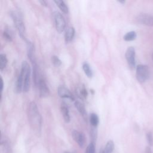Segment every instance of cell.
I'll list each match as a JSON object with an SVG mask.
<instances>
[{
  "label": "cell",
  "mask_w": 153,
  "mask_h": 153,
  "mask_svg": "<svg viewBox=\"0 0 153 153\" xmlns=\"http://www.w3.org/2000/svg\"><path fill=\"white\" fill-rule=\"evenodd\" d=\"M27 115L30 128L38 136L41 133L42 117L35 102H30L27 106Z\"/></svg>",
  "instance_id": "cell-1"
},
{
  "label": "cell",
  "mask_w": 153,
  "mask_h": 153,
  "mask_svg": "<svg viewBox=\"0 0 153 153\" xmlns=\"http://www.w3.org/2000/svg\"><path fill=\"white\" fill-rule=\"evenodd\" d=\"M10 15L12 19V20L15 25L16 29L18 31L20 36L23 39L26 41L27 39L26 38V27L21 14L17 11H11L10 12Z\"/></svg>",
  "instance_id": "cell-2"
},
{
  "label": "cell",
  "mask_w": 153,
  "mask_h": 153,
  "mask_svg": "<svg viewBox=\"0 0 153 153\" xmlns=\"http://www.w3.org/2000/svg\"><path fill=\"white\" fill-rule=\"evenodd\" d=\"M30 74L31 69L29 63L26 61L22 62L21 65V69L19 74L21 75L23 79V91L24 93H27L29 90L30 85Z\"/></svg>",
  "instance_id": "cell-3"
},
{
  "label": "cell",
  "mask_w": 153,
  "mask_h": 153,
  "mask_svg": "<svg viewBox=\"0 0 153 153\" xmlns=\"http://www.w3.org/2000/svg\"><path fill=\"white\" fill-rule=\"evenodd\" d=\"M136 77L139 82H145L149 77V70L148 66L138 65L136 67Z\"/></svg>",
  "instance_id": "cell-4"
},
{
  "label": "cell",
  "mask_w": 153,
  "mask_h": 153,
  "mask_svg": "<svg viewBox=\"0 0 153 153\" xmlns=\"http://www.w3.org/2000/svg\"><path fill=\"white\" fill-rule=\"evenodd\" d=\"M53 19L56 29L57 32L62 33L66 27V21L62 14L57 11L53 13Z\"/></svg>",
  "instance_id": "cell-5"
},
{
  "label": "cell",
  "mask_w": 153,
  "mask_h": 153,
  "mask_svg": "<svg viewBox=\"0 0 153 153\" xmlns=\"http://www.w3.org/2000/svg\"><path fill=\"white\" fill-rule=\"evenodd\" d=\"M125 57L129 67L131 69H134L136 65L135 61V50L133 47H129L125 54Z\"/></svg>",
  "instance_id": "cell-6"
},
{
  "label": "cell",
  "mask_w": 153,
  "mask_h": 153,
  "mask_svg": "<svg viewBox=\"0 0 153 153\" xmlns=\"http://www.w3.org/2000/svg\"><path fill=\"white\" fill-rule=\"evenodd\" d=\"M39 90V94L41 97H46L50 94V90L45 80L40 78L37 85Z\"/></svg>",
  "instance_id": "cell-7"
},
{
  "label": "cell",
  "mask_w": 153,
  "mask_h": 153,
  "mask_svg": "<svg viewBox=\"0 0 153 153\" xmlns=\"http://www.w3.org/2000/svg\"><path fill=\"white\" fill-rule=\"evenodd\" d=\"M57 94L61 98L74 100V97L70 90L64 85H60L57 88Z\"/></svg>",
  "instance_id": "cell-8"
},
{
  "label": "cell",
  "mask_w": 153,
  "mask_h": 153,
  "mask_svg": "<svg viewBox=\"0 0 153 153\" xmlns=\"http://www.w3.org/2000/svg\"><path fill=\"white\" fill-rule=\"evenodd\" d=\"M137 20L139 23L149 26H153V16L147 14H140L137 17Z\"/></svg>",
  "instance_id": "cell-9"
},
{
  "label": "cell",
  "mask_w": 153,
  "mask_h": 153,
  "mask_svg": "<svg viewBox=\"0 0 153 153\" xmlns=\"http://www.w3.org/2000/svg\"><path fill=\"white\" fill-rule=\"evenodd\" d=\"M26 50H27V55L31 62L32 63H34L36 62L35 61V47L33 42L30 41L29 40H26Z\"/></svg>",
  "instance_id": "cell-10"
},
{
  "label": "cell",
  "mask_w": 153,
  "mask_h": 153,
  "mask_svg": "<svg viewBox=\"0 0 153 153\" xmlns=\"http://www.w3.org/2000/svg\"><path fill=\"white\" fill-rule=\"evenodd\" d=\"M72 136L74 140L78 144L80 147L84 146L85 142V137L82 132L74 130L72 132Z\"/></svg>",
  "instance_id": "cell-11"
},
{
  "label": "cell",
  "mask_w": 153,
  "mask_h": 153,
  "mask_svg": "<svg viewBox=\"0 0 153 153\" xmlns=\"http://www.w3.org/2000/svg\"><path fill=\"white\" fill-rule=\"evenodd\" d=\"M75 30L74 27H68L65 33V41L66 43H69L72 41L75 36Z\"/></svg>",
  "instance_id": "cell-12"
},
{
  "label": "cell",
  "mask_w": 153,
  "mask_h": 153,
  "mask_svg": "<svg viewBox=\"0 0 153 153\" xmlns=\"http://www.w3.org/2000/svg\"><path fill=\"white\" fill-rule=\"evenodd\" d=\"M56 5L59 8V9L65 14H68L69 12V8L66 4V3L62 0H55L54 1Z\"/></svg>",
  "instance_id": "cell-13"
},
{
  "label": "cell",
  "mask_w": 153,
  "mask_h": 153,
  "mask_svg": "<svg viewBox=\"0 0 153 153\" xmlns=\"http://www.w3.org/2000/svg\"><path fill=\"white\" fill-rule=\"evenodd\" d=\"M60 111L63 115L65 121L67 123H69L71 121V117L69 115V111L68 108L65 106H62L60 107Z\"/></svg>",
  "instance_id": "cell-14"
},
{
  "label": "cell",
  "mask_w": 153,
  "mask_h": 153,
  "mask_svg": "<svg viewBox=\"0 0 153 153\" xmlns=\"http://www.w3.org/2000/svg\"><path fill=\"white\" fill-rule=\"evenodd\" d=\"M74 105H75V107L78 110V111L79 112V114L82 117H85L86 116V111H85V108L84 104L79 101H75Z\"/></svg>",
  "instance_id": "cell-15"
},
{
  "label": "cell",
  "mask_w": 153,
  "mask_h": 153,
  "mask_svg": "<svg viewBox=\"0 0 153 153\" xmlns=\"http://www.w3.org/2000/svg\"><path fill=\"white\" fill-rule=\"evenodd\" d=\"M82 69L84 72V74L88 78H91L93 76V71L90 67V65L87 62H85L82 63Z\"/></svg>",
  "instance_id": "cell-16"
},
{
  "label": "cell",
  "mask_w": 153,
  "mask_h": 153,
  "mask_svg": "<svg viewBox=\"0 0 153 153\" xmlns=\"http://www.w3.org/2000/svg\"><path fill=\"white\" fill-rule=\"evenodd\" d=\"M114 149V143L112 140H109L106 143L103 150H102V153H113Z\"/></svg>",
  "instance_id": "cell-17"
},
{
  "label": "cell",
  "mask_w": 153,
  "mask_h": 153,
  "mask_svg": "<svg viewBox=\"0 0 153 153\" xmlns=\"http://www.w3.org/2000/svg\"><path fill=\"white\" fill-rule=\"evenodd\" d=\"M90 122L92 127H96L99 123V118L98 115L95 113H91L90 115Z\"/></svg>",
  "instance_id": "cell-18"
},
{
  "label": "cell",
  "mask_w": 153,
  "mask_h": 153,
  "mask_svg": "<svg viewBox=\"0 0 153 153\" xmlns=\"http://www.w3.org/2000/svg\"><path fill=\"white\" fill-rule=\"evenodd\" d=\"M3 36L5 40H7L8 42H11L13 40V32L10 29V27H5L4 32H3Z\"/></svg>",
  "instance_id": "cell-19"
},
{
  "label": "cell",
  "mask_w": 153,
  "mask_h": 153,
  "mask_svg": "<svg viewBox=\"0 0 153 153\" xmlns=\"http://www.w3.org/2000/svg\"><path fill=\"white\" fill-rule=\"evenodd\" d=\"M136 36L137 35L134 31H130L124 35L123 38L126 41H131L134 40Z\"/></svg>",
  "instance_id": "cell-20"
},
{
  "label": "cell",
  "mask_w": 153,
  "mask_h": 153,
  "mask_svg": "<svg viewBox=\"0 0 153 153\" xmlns=\"http://www.w3.org/2000/svg\"><path fill=\"white\" fill-rule=\"evenodd\" d=\"M8 63V60L7 56L5 54H0V70H4Z\"/></svg>",
  "instance_id": "cell-21"
},
{
  "label": "cell",
  "mask_w": 153,
  "mask_h": 153,
  "mask_svg": "<svg viewBox=\"0 0 153 153\" xmlns=\"http://www.w3.org/2000/svg\"><path fill=\"white\" fill-rule=\"evenodd\" d=\"M51 62L56 67H59L62 64V61L60 60V59L56 56H51Z\"/></svg>",
  "instance_id": "cell-22"
},
{
  "label": "cell",
  "mask_w": 153,
  "mask_h": 153,
  "mask_svg": "<svg viewBox=\"0 0 153 153\" xmlns=\"http://www.w3.org/2000/svg\"><path fill=\"white\" fill-rule=\"evenodd\" d=\"M79 95L81 96V97H82V98H86L88 96V92L87 90L86 89V88L85 87V86L83 85H82L80 88H79Z\"/></svg>",
  "instance_id": "cell-23"
},
{
  "label": "cell",
  "mask_w": 153,
  "mask_h": 153,
  "mask_svg": "<svg viewBox=\"0 0 153 153\" xmlns=\"http://www.w3.org/2000/svg\"><path fill=\"white\" fill-rule=\"evenodd\" d=\"M95 152V146L93 142H91L87 147L85 153H94Z\"/></svg>",
  "instance_id": "cell-24"
},
{
  "label": "cell",
  "mask_w": 153,
  "mask_h": 153,
  "mask_svg": "<svg viewBox=\"0 0 153 153\" xmlns=\"http://www.w3.org/2000/svg\"><path fill=\"white\" fill-rule=\"evenodd\" d=\"M146 138L149 146H152L153 145V137L152 134L151 132H149L146 134Z\"/></svg>",
  "instance_id": "cell-25"
},
{
  "label": "cell",
  "mask_w": 153,
  "mask_h": 153,
  "mask_svg": "<svg viewBox=\"0 0 153 153\" xmlns=\"http://www.w3.org/2000/svg\"><path fill=\"white\" fill-rule=\"evenodd\" d=\"M4 88V81L2 77L0 78V91L2 93Z\"/></svg>",
  "instance_id": "cell-26"
},
{
  "label": "cell",
  "mask_w": 153,
  "mask_h": 153,
  "mask_svg": "<svg viewBox=\"0 0 153 153\" xmlns=\"http://www.w3.org/2000/svg\"><path fill=\"white\" fill-rule=\"evenodd\" d=\"M39 2L44 7H47V1H44V0H40L39 1Z\"/></svg>",
  "instance_id": "cell-27"
},
{
  "label": "cell",
  "mask_w": 153,
  "mask_h": 153,
  "mask_svg": "<svg viewBox=\"0 0 153 153\" xmlns=\"http://www.w3.org/2000/svg\"><path fill=\"white\" fill-rule=\"evenodd\" d=\"M145 153H152L151 149V148L149 146L146 147V148L145 149Z\"/></svg>",
  "instance_id": "cell-28"
},
{
  "label": "cell",
  "mask_w": 153,
  "mask_h": 153,
  "mask_svg": "<svg viewBox=\"0 0 153 153\" xmlns=\"http://www.w3.org/2000/svg\"><path fill=\"white\" fill-rule=\"evenodd\" d=\"M118 2L122 4H124L125 2H126V1L124 0H120V1H118Z\"/></svg>",
  "instance_id": "cell-29"
},
{
  "label": "cell",
  "mask_w": 153,
  "mask_h": 153,
  "mask_svg": "<svg viewBox=\"0 0 153 153\" xmlns=\"http://www.w3.org/2000/svg\"><path fill=\"white\" fill-rule=\"evenodd\" d=\"M63 153H75V152H69V151H65Z\"/></svg>",
  "instance_id": "cell-30"
},
{
  "label": "cell",
  "mask_w": 153,
  "mask_h": 153,
  "mask_svg": "<svg viewBox=\"0 0 153 153\" xmlns=\"http://www.w3.org/2000/svg\"><path fill=\"white\" fill-rule=\"evenodd\" d=\"M152 60H153V53H152Z\"/></svg>",
  "instance_id": "cell-31"
},
{
  "label": "cell",
  "mask_w": 153,
  "mask_h": 153,
  "mask_svg": "<svg viewBox=\"0 0 153 153\" xmlns=\"http://www.w3.org/2000/svg\"><path fill=\"white\" fill-rule=\"evenodd\" d=\"M100 153H102V151L100 152Z\"/></svg>",
  "instance_id": "cell-32"
}]
</instances>
